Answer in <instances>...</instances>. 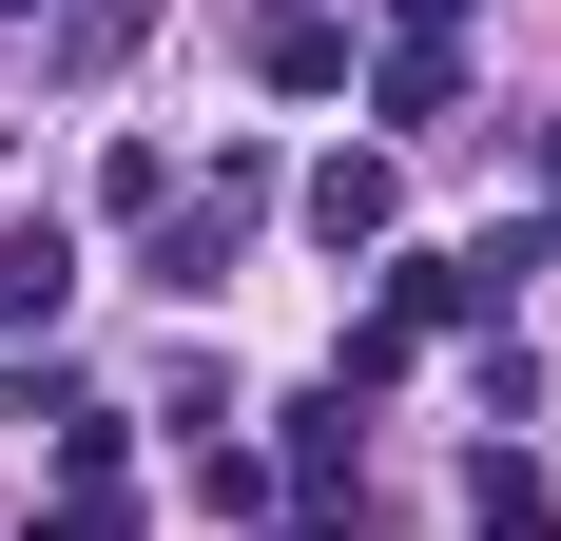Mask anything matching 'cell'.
<instances>
[{"label": "cell", "mask_w": 561, "mask_h": 541, "mask_svg": "<svg viewBox=\"0 0 561 541\" xmlns=\"http://www.w3.org/2000/svg\"><path fill=\"white\" fill-rule=\"evenodd\" d=\"M252 78H272V97H348V78H368L348 0H252Z\"/></svg>", "instance_id": "cell-1"}, {"label": "cell", "mask_w": 561, "mask_h": 541, "mask_svg": "<svg viewBox=\"0 0 561 541\" xmlns=\"http://www.w3.org/2000/svg\"><path fill=\"white\" fill-rule=\"evenodd\" d=\"M290 214H310V252H388V232H407V174H388V156H310Z\"/></svg>", "instance_id": "cell-2"}, {"label": "cell", "mask_w": 561, "mask_h": 541, "mask_svg": "<svg viewBox=\"0 0 561 541\" xmlns=\"http://www.w3.org/2000/svg\"><path fill=\"white\" fill-rule=\"evenodd\" d=\"M272 484L310 503V522H348V503H368V445H348V387H310V406H290V445H272Z\"/></svg>", "instance_id": "cell-3"}, {"label": "cell", "mask_w": 561, "mask_h": 541, "mask_svg": "<svg viewBox=\"0 0 561 541\" xmlns=\"http://www.w3.org/2000/svg\"><path fill=\"white\" fill-rule=\"evenodd\" d=\"M39 445H58V503H136V406H78V387H58Z\"/></svg>", "instance_id": "cell-4"}, {"label": "cell", "mask_w": 561, "mask_h": 541, "mask_svg": "<svg viewBox=\"0 0 561 541\" xmlns=\"http://www.w3.org/2000/svg\"><path fill=\"white\" fill-rule=\"evenodd\" d=\"M368 116L388 136H446L465 116V39H368Z\"/></svg>", "instance_id": "cell-5"}, {"label": "cell", "mask_w": 561, "mask_h": 541, "mask_svg": "<svg viewBox=\"0 0 561 541\" xmlns=\"http://www.w3.org/2000/svg\"><path fill=\"white\" fill-rule=\"evenodd\" d=\"M156 39V0H39V78H116Z\"/></svg>", "instance_id": "cell-6"}, {"label": "cell", "mask_w": 561, "mask_h": 541, "mask_svg": "<svg viewBox=\"0 0 561 541\" xmlns=\"http://www.w3.org/2000/svg\"><path fill=\"white\" fill-rule=\"evenodd\" d=\"M58 310H78V232L20 214V232H0V329H58Z\"/></svg>", "instance_id": "cell-7"}, {"label": "cell", "mask_w": 561, "mask_h": 541, "mask_svg": "<svg viewBox=\"0 0 561 541\" xmlns=\"http://www.w3.org/2000/svg\"><path fill=\"white\" fill-rule=\"evenodd\" d=\"M465 522L484 541H561V484L523 464V445H484V464H465Z\"/></svg>", "instance_id": "cell-8"}, {"label": "cell", "mask_w": 561, "mask_h": 541, "mask_svg": "<svg viewBox=\"0 0 561 541\" xmlns=\"http://www.w3.org/2000/svg\"><path fill=\"white\" fill-rule=\"evenodd\" d=\"M20 541H136V503H39Z\"/></svg>", "instance_id": "cell-9"}, {"label": "cell", "mask_w": 561, "mask_h": 541, "mask_svg": "<svg viewBox=\"0 0 561 541\" xmlns=\"http://www.w3.org/2000/svg\"><path fill=\"white\" fill-rule=\"evenodd\" d=\"M465 20H484V0H388V39H465Z\"/></svg>", "instance_id": "cell-10"}, {"label": "cell", "mask_w": 561, "mask_h": 541, "mask_svg": "<svg viewBox=\"0 0 561 541\" xmlns=\"http://www.w3.org/2000/svg\"><path fill=\"white\" fill-rule=\"evenodd\" d=\"M542 194H561V116H542Z\"/></svg>", "instance_id": "cell-11"}, {"label": "cell", "mask_w": 561, "mask_h": 541, "mask_svg": "<svg viewBox=\"0 0 561 541\" xmlns=\"http://www.w3.org/2000/svg\"><path fill=\"white\" fill-rule=\"evenodd\" d=\"M0 20H39V0H0Z\"/></svg>", "instance_id": "cell-12"}]
</instances>
